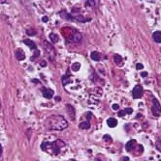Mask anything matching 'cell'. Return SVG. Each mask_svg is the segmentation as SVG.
<instances>
[{
    "mask_svg": "<svg viewBox=\"0 0 161 161\" xmlns=\"http://www.w3.org/2000/svg\"><path fill=\"white\" fill-rule=\"evenodd\" d=\"M45 127L50 131H61L68 127V123L64 117L60 115H52L45 121Z\"/></svg>",
    "mask_w": 161,
    "mask_h": 161,
    "instance_id": "cell-1",
    "label": "cell"
},
{
    "mask_svg": "<svg viewBox=\"0 0 161 161\" xmlns=\"http://www.w3.org/2000/svg\"><path fill=\"white\" fill-rule=\"evenodd\" d=\"M65 146L64 142H62L61 140H56L53 143H50V142H44L42 145H41V149L44 150V151H47L51 154H54V155H57L60 153V150L61 148H63Z\"/></svg>",
    "mask_w": 161,
    "mask_h": 161,
    "instance_id": "cell-2",
    "label": "cell"
},
{
    "mask_svg": "<svg viewBox=\"0 0 161 161\" xmlns=\"http://www.w3.org/2000/svg\"><path fill=\"white\" fill-rule=\"evenodd\" d=\"M67 38V42L69 43H73V44H79L82 41V34L80 32L76 31L75 29H70L69 34L66 36Z\"/></svg>",
    "mask_w": 161,
    "mask_h": 161,
    "instance_id": "cell-3",
    "label": "cell"
},
{
    "mask_svg": "<svg viewBox=\"0 0 161 161\" xmlns=\"http://www.w3.org/2000/svg\"><path fill=\"white\" fill-rule=\"evenodd\" d=\"M151 112L155 117H159L161 114V105L156 98H152L151 104Z\"/></svg>",
    "mask_w": 161,
    "mask_h": 161,
    "instance_id": "cell-4",
    "label": "cell"
},
{
    "mask_svg": "<svg viewBox=\"0 0 161 161\" xmlns=\"http://www.w3.org/2000/svg\"><path fill=\"white\" fill-rule=\"evenodd\" d=\"M144 94V90H143V87L141 85H136L132 91V96L134 98H142Z\"/></svg>",
    "mask_w": 161,
    "mask_h": 161,
    "instance_id": "cell-5",
    "label": "cell"
},
{
    "mask_svg": "<svg viewBox=\"0 0 161 161\" xmlns=\"http://www.w3.org/2000/svg\"><path fill=\"white\" fill-rule=\"evenodd\" d=\"M66 110H67V113H68L70 119H71V120H75V118H76V116H75L76 112H75L74 107H73L72 105H70V104H67V105H66Z\"/></svg>",
    "mask_w": 161,
    "mask_h": 161,
    "instance_id": "cell-6",
    "label": "cell"
},
{
    "mask_svg": "<svg viewBox=\"0 0 161 161\" xmlns=\"http://www.w3.org/2000/svg\"><path fill=\"white\" fill-rule=\"evenodd\" d=\"M136 145H137L136 140H130V141H128V142L126 143V145H125V149H126L127 151H132V150L135 149Z\"/></svg>",
    "mask_w": 161,
    "mask_h": 161,
    "instance_id": "cell-7",
    "label": "cell"
},
{
    "mask_svg": "<svg viewBox=\"0 0 161 161\" xmlns=\"http://www.w3.org/2000/svg\"><path fill=\"white\" fill-rule=\"evenodd\" d=\"M15 55H16V58H17L19 61H22V60H24V58H25V54H24L23 50L20 49V48H19V49L16 50Z\"/></svg>",
    "mask_w": 161,
    "mask_h": 161,
    "instance_id": "cell-8",
    "label": "cell"
},
{
    "mask_svg": "<svg viewBox=\"0 0 161 161\" xmlns=\"http://www.w3.org/2000/svg\"><path fill=\"white\" fill-rule=\"evenodd\" d=\"M42 94L46 98H52L54 96V91L51 89H47V88H43L42 90Z\"/></svg>",
    "mask_w": 161,
    "mask_h": 161,
    "instance_id": "cell-9",
    "label": "cell"
},
{
    "mask_svg": "<svg viewBox=\"0 0 161 161\" xmlns=\"http://www.w3.org/2000/svg\"><path fill=\"white\" fill-rule=\"evenodd\" d=\"M114 61L116 64V66H118V67H121L123 65V59H122V57L120 56L119 54H115L114 56Z\"/></svg>",
    "mask_w": 161,
    "mask_h": 161,
    "instance_id": "cell-10",
    "label": "cell"
},
{
    "mask_svg": "<svg viewBox=\"0 0 161 161\" xmlns=\"http://www.w3.org/2000/svg\"><path fill=\"white\" fill-rule=\"evenodd\" d=\"M43 45H44V48L47 51V53H54V54L55 51H54V48L52 46V45H50L48 42H44Z\"/></svg>",
    "mask_w": 161,
    "mask_h": 161,
    "instance_id": "cell-11",
    "label": "cell"
},
{
    "mask_svg": "<svg viewBox=\"0 0 161 161\" xmlns=\"http://www.w3.org/2000/svg\"><path fill=\"white\" fill-rule=\"evenodd\" d=\"M152 38H153V41L157 44L161 43V31H156L152 34Z\"/></svg>",
    "mask_w": 161,
    "mask_h": 161,
    "instance_id": "cell-12",
    "label": "cell"
},
{
    "mask_svg": "<svg viewBox=\"0 0 161 161\" xmlns=\"http://www.w3.org/2000/svg\"><path fill=\"white\" fill-rule=\"evenodd\" d=\"M23 43H24L26 46H28V47H29V48L37 50V46L35 45V43H34L33 41H31V40H29V39H26V40H24V41H23Z\"/></svg>",
    "mask_w": 161,
    "mask_h": 161,
    "instance_id": "cell-13",
    "label": "cell"
},
{
    "mask_svg": "<svg viewBox=\"0 0 161 161\" xmlns=\"http://www.w3.org/2000/svg\"><path fill=\"white\" fill-rule=\"evenodd\" d=\"M107 125L110 126V127H115L117 126V121L114 119V118H109L107 120Z\"/></svg>",
    "mask_w": 161,
    "mask_h": 161,
    "instance_id": "cell-14",
    "label": "cell"
},
{
    "mask_svg": "<svg viewBox=\"0 0 161 161\" xmlns=\"http://www.w3.org/2000/svg\"><path fill=\"white\" fill-rule=\"evenodd\" d=\"M90 57H91V59L93 60V61H100L101 60V53L100 52H98V51H93L91 54H90Z\"/></svg>",
    "mask_w": 161,
    "mask_h": 161,
    "instance_id": "cell-15",
    "label": "cell"
},
{
    "mask_svg": "<svg viewBox=\"0 0 161 161\" xmlns=\"http://www.w3.org/2000/svg\"><path fill=\"white\" fill-rule=\"evenodd\" d=\"M59 14H60L61 17H63V18H65V19H69V20H75V19H74V17H72V15H69L67 12H64V11H62V12H60Z\"/></svg>",
    "mask_w": 161,
    "mask_h": 161,
    "instance_id": "cell-16",
    "label": "cell"
},
{
    "mask_svg": "<svg viewBox=\"0 0 161 161\" xmlns=\"http://www.w3.org/2000/svg\"><path fill=\"white\" fill-rule=\"evenodd\" d=\"M71 81H72V80H71V76H70L69 71H68V72H67V74H66V75H64V76L62 77V83H63V85H66V84L70 83Z\"/></svg>",
    "mask_w": 161,
    "mask_h": 161,
    "instance_id": "cell-17",
    "label": "cell"
},
{
    "mask_svg": "<svg viewBox=\"0 0 161 161\" xmlns=\"http://www.w3.org/2000/svg\"><path fill=\"white\" fill-rule=\"evenodd\" d=\"M133 112V110L131 109V108H126V109H124V110H121V111H119L118 112V116L119 117H123L124 115H127V114H131Z\"/></svg>",
    "mask_w": 161,
    "mask_h": 161,
    "instance_id": "cell-18",
    "label": "cell"
},
{
    "mask_svg": "<svg viewBox=\"0 0 161 161\" xmlns=\"http://www.w3.org/2000/svg\"><path fill=\"white\" fill-rule=\"evenodd\" d=\"M50 39H51V41L54 43V44H56L57 42H58V40H59V38H58V36L56 35V34H54V33H51L50 34Z\"/></svg>",
    "mask_w": 161,
    "mask_h": 161,
    "instance_id": "cell-19",
    "label": "cell"
},
{
    "mask_svg": "<svg viewBox=\"0 0 161 161\" xmlns=\"http://www.w3.org/2000/svg\"><path fill=\"white\" fill-rule=\"evenodd\" d=\"M80 129H88L90 127V123L89 122H84V123H80Z\"/></svg>",
    "mask_w": 161,
    "mask_h": 161,
    "instance_id": "cell-20",
    "label": "cell"
},
{
    "mask_svg": "<svg viewBox=\"0 0 161 161\" xmlns=\"http://www.w3.org/2000/svg\"><path fill=\"white\" fill-rule=\"evenodd\" d=\"M80 69V63H74L73 65H72V69L74 70V71H78L79 69Z\"/></svg>",
    "mask_w": 161,
    "mask_h": 161,
    "instance_id": "cell-21",
    "label": "cell"
},
{
    "mask_svg": "<svg viewBox=\"0 0 161 161\" xmlns=\"http://www.w3.org/2000/svg\"><path fill=\"white\" fill-rule=\"evenodd\" d=\"M96 1H93V0H89V1H87L86 2V6H89V7H92V8H94L95 7V5H96Z\"/></svg>",
    "mask_w": 161,
    "mask_h": 161,
    "instance_id": "cell-22",
    "label": "cell"
},
{
    "mask_svg": "<svg viewBox=\"0 0 161 161\" xmlns=\"http://www.w3.org/2000/svg\"><path fill=\"white\" fill-rule=\"evenodd\" d=\"M26 34L28 36H33V35L36 34V31H35V29H27L26 30Z\"/></svg>",
    "mask_w": 161,
    "mask_h": 161,
    "instance_id": "cell-23",
    "label": "cell"
},
{
    "mask_svg": "<svg viewBox=\"0 0 161 161\" xmlns=\"http://www.w3.org/2000/svg\"><path fill=\"white\" fill-rule=\"evenodd\" d=\"M156 148L158 149V150H160V151H161V137H160V138H158V139H157V141H156Z\"/></svg>",
    "mask_w": 161,
    "mask_h": 161,
    "instance_id": "cell-24",
    "label": "cell"
},
{
    "mask_svg": "<svg viewBox=\"0 0 161 161\" xmlns=\"http://www.w3.org/2000/svg\"><path fill=\"white\" fill-rule=\"evenodd\" d=\"M156 80H157V83L159 86H161V74H158L156 76Z\"/></svg>",
    "mask_w": 161,
    "mask_h": 161,
    "instance_id": "cell-25",
    "label": "cell"
},
{
    "mask_svg": "<svg viewBox=\"0 0 161 161\" xmlns=\"http://www.w3.org/2000/svg\"><path fill=\"white\" fill-rule=\"evenodd\" d=\"M39 55H40V51H39V50H36V52H35V55L31 57V60H33V59H35V58L39 57Z\"/></svg>",
    "mask_w": 161,
    "mask_h": 161,
    "instance_id": "cell-26",
    "label": "cell"
},
{
    "mask_svg": "<svg viewBox=\"0 0 161 161\" xmlns=\"http://www.w3.org/2000/svg\"><path fill=\"white\" fill-rule=\"evenodd\" d=\"M136 69H137L138 70H140V69H144V66H143V64H140V63H138V64L136 65Z\"/></svg>",
    "mask_w": 161,
    "mask_h": 161,
    "instance_id": "cell-27",
    "label": "cell"
},
{
    "mask_svg": "<svg viewBox=\"0 0 161 161\" xmlns=\"http://www.w3.org/2000/svg\"><path fill=\"white\" fill-rule=\"evenodd\" d=\"M104 140L107 141V142H112V139H111V137L109 135H105L104 136Z\"/></svg>",
    "mask_w": 161,
    "mask_h": 161,
    "instance_id": "cell-28",
    "label": "cell"
},
{
    "mask_svg": "<svg viewBox=\"0 0 161 161\" xmlns=\"http://www.w3.org/2000/svg\"><path fill=\"white\" fill-rule=\"evenodd\" d=\"M148 75V73L147 71H143V72L141 73V76H142V77H147Z\"/></svg>",
    "mask_w": 161,
    "mask_h": 161,
    "instance_id": "cell-29",
    "label": "cell"
},
{
    "mask_svg": "<svg viewBox=\"0 0 161 161\" xmlns=\"http://www.w3.org/2000/svg\"><path fill=\"white\" fill-rule=\"evenodd\" d=\"M113 109L114 110H118V108H119V106H118V104H113Z\"/></svg>",
    "mask_w": 161,
    "mask_h": 161,
    "instance_id": "cell-30",
    "label": "cell"
},
{
    "mask_svg": "<svg viewBox=\"0 0 161 161\" xmlns=\"http://www.w3.org/2000/svg\"><path fill=\"white\" fill-rule=\"evenodd\" d=\"M40 65H41V67H46V66H47V63H46V61H43V62L40 63Z\"/></svg>",
    "mask_w": 161,
    "mask_h": 161,
    "instance_id": "cell-31",
    "label": "cell"
},
{
    "mask_svg": "<svg viewBox=\"0 0 161 161\" xmlns=\"http://www.w3.org/2000/svg\"><path fill=\"white\" fill-rule=\"evenodd\" d=\"M42 20H43L44 22H47V21L49 20V17H44L42 18Z\"/></svg>",
    "mask_w": 161,
    "mask_h": 161,
    "instance_id": "cell-32",
    "label": "cell"
},
{
    "mask_svg": "<svg viewBox=\"0 0 161 161\" xmlns=\"http://www.w3.org/2000/svg\"><path fill=\"white\" fill-rule=\"evenodd\" d=\"M2 150H3V149H2V146L0 145V156L2 155Z\"/></svg>",
    "mask_w": 161,
    "mask_h": 161,
    "instance_id": "cell-33",
    "label": "cell"
},
{
    "mask_svg": "<svg viewBox=\"0 0 161 161\" xmlns=\"http://www.w3.org/2000/svg\"><path fill=\"white\" fill-rule=\"evenodd\" d=\"M55 100H56V101H60V100H61V99H60V97H56V98H55Z\"/></svg>",
    "mask_w": 161,
    "mask_h": 161,
    "instance_id": "cell-34",
    "label": "cell"
},
{
    "mask_svg": "<svg viewBox=\"0 0 161 161\" xmlns=\"http://www.w3.org/2000/svg\"><path fill=\"white\" fill-rule=\"evenodd\" d=\"M122 160H124V161H128V160H129V158H128V157H123V158H122Z\"/></svg>",
    "mask_w": 161,
    "mask_h": 161,
    "instance_id": "cell-35",
    "label": "cell"
},
{
    "mask_svg": "<svg viewBox=\"0 0 161 161\" xmlns=\"http://www.w3.org/2000/svg\"><path fill=\"white\" fill-rule=\"evenodd\" d=\"M32 81H33V82H35V83H39V81H38V80H36V79H33Z\"/></svg>",
    "mask_w": 161,
    "mask_h": 161,
    "instance_id": "cell-36",
    "label": "cell"
},
{
    "mask_svg": "<svg viewBox=\"0 0 161 161\" xmlns=\"http://www.w3.org/2000/svg\"><path fill=\"white\" fill-rule=\"evenodd\" d=\"M160 51H161V47H160Z\"/></svg>",
    "mask_w": 161,
    "mask_h": 161,
    "instance_id": "cell-37",
    "label": "cell"
},
{
    "mask_svg": "<svg viewBox=\"0 0 161 161\" xmlns=\"http://www.w3.org/2000/svg\"><path fill=\"white\" fill-rule=\"evenodd\" d=\"M0 107H1V104H0Z\"/></svg>",
    "mask_w": 161,
    "mask_h": 161,
    "instance_id": "cell-38",
    "label": "cell"
},
{
    "mask_svg": "<svg viewBox=\"0 0 161 161\" xmlns=\"http://www.w3.org/2000/svg\"><path fill=\"white\" fill-rule=\"evenodd\" d=\"M159 161H161V160H159Z\"/></svg>",
    "mask_w": 161,
    "mask_h": 161,
    "instance_id": "cell-39",
    "label": "cell"
}]
</instances>
